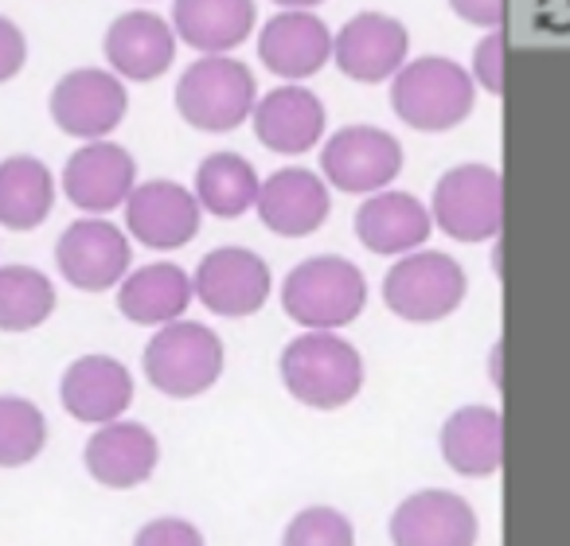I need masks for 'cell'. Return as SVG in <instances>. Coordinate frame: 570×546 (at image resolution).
Listing matches in <instances>:
<instances>
[{
    "label": "cell",
    "mask_w": 570,
    "mask_h": 546,
    "mask_svg": "<svg viewBox=\"0 0 570 546\" xmlns=\"http://www.w3.org/2000/svg\"><path fill=\"white\" fill-rule=\"evenodd\" d=\"M364 356L341 332H302L277 356L285 395L309 410H344L364 390Z\"/></svg>",
    "instance_id": "6da1fadb"
},
{
    "label": "cell",
    "mask_w": 570,
    "mask_h": 546,
    "mask_svg": "<svg viewBox=\"0 0 570 546\" xmlns=\"http://www.w3.org/2000/svg\"><path fill=\"white\" fill-rule=\"evenodd\" d=\"M367 278L356 261L341 254H317L297 261L282 281L285 317L305 332H341L364 312Z\"/></svg>",
    "instance_id": "7a4b0ae2"
},
{
    "label": "cell",
    "mask_w": 570,
    "mask_h": 546,
    "mask_svg": "<svg viewBox=\"0 0 570 546\" xmlns=\"http://www.w3.org/2000/svg\"><path fill=\"white\" fill-rule=\"evenodd\" d=\"M476 82L445 56H419L391 79V110L414 133H450L473 113Z\"/></svg>",
    "instance_id": "3957f363"
},
{
    "label": "cell",
    "mask_w": 570,
    "mask_h": 546,
    "mask_svg": "<svg viewBox=\"0 0 570 546\" xmlns=\"http://www.w3.org/2000/svg\"><path fill=\"white\" fill-rule=\"evenodd\" d=\"M141 364L153 390L176 398V403H188V398L207 395L223 379L227 348L215 328L199 325V320H176V325L153 332Z\"/></svg>",
    "instance_id": "277c9868"
},
{
    "label": "cell",
    "mask_w": 570,
    "mask_h": 546,
    "mask_svg": "<svg viewBox=\"0 0 570 546\" xmlns=\"http://www.w3.org/2000/svg\"><path fill=\"white\" fill-rule=\"evenodd\" d=\"M254 106L250 67L230 56H199L176 82V113L199 133H230L254 118Z\"/></svg>",
    "instance_id": "5b68a950"
},
{
    "label": "cell",
    "mask_w": 570,
    "mask_h": 546,
    "mask_svg": "<svg viewBox=\"0 0 570 546\" xmlns=\"http://www.w3.org/2000/svg\"><path fill=\"white\" fill-rule=\"evenodd\" d=\"M465 294V269L442 250H414L406 258H395V266L383 278V305L406 325H438L453 317Z\"/></svg>",
    "instance_id": "8992f818"
},
{
    "label": "cell",
    "mask_w": 570,
    "mask_h": 546,
    "mask_svg": "<svg viewBox=\"0 0 570 546\" xmlns=\"http://www.w3.org/2000/svg\"><path fill=\"white\" fill-rule=\"evenodd\" d=\"M430 219L453 242H489L504 219V180L492 165H458L442 172L430 196Z\"/></svg>",
    "instance_id": "52a82bcc"
},
{
    "label": "cell",
    "mask_w": 570,
    "mask_h": 546,
    "mask_svg": "<svg viewBox=\"0 0 570 546\" xmlns=\"http://www.w3.org/2000/svg\"><path fill=\"white\" fill-rule=\"evenodd\" d=\"M403 172V145L380 126H344L321 145V176L348 196H380Z\"/></svg>",
    "instance_id": "ba28073f"
},
{
    "label": "cell",
    "mask_w": 570,
    "mask_h": 546,
    "mask_svg": "<svg viewBox=\"0 0 570 546\" xmlns=\"http://www.w3.org/2000/svg\"><path fill=\"white\" fill-rule=\"evenodd\" d=\"M129 261H134L129 235L121 227H114L110 219H98V215L71 222L56 242L59 278L71 289H79V294L118 289L129 274Z\"/></svg>",
    "instance_id": "9c48e42d"
},
{
    "label": "cell",
    "mask_w": 570,
    "mask_h": 546,
    "mask_svg": "<svg viewBox=\"0 0 570 546\" xmlns=\"http://www.w3.org/2000/svg\"><path fill=\"white\" fill-rule=\"evenodd\" d=\"M191 286H196V301L207 312L223 320H246L269 301L274 274L262 254L246 250V246H219L199 258Z\"/></svg>",
    "instance_id": "30bf717a"
},
{
    "label": "cell",
    "mask_w": 570,
    "mask_h": 546,
    "mask_svg": "<svg viewBox=\"0 0 570 546\" xmlns=\"http://www.w3.org/2000/svg\"><path fill=\"white\" fill-rule=\"evenodd\" d=\"M48 110H51V121H56L67 137H79L82 145L106 141V137L126 121L129 95H126V82L114 71L79 67V71H67L63 79L51 87Z\"/></svg>",
    "instance_id": "8fae6325"
},
{
    "label": "cell",
    "mask_w": 570,
    "mask_h": 546,
    "mask_svg": "<svg viewBox=\"0 0 570 546\" xmlns=\"http://www.w3.org/2000/svg\"><path fill=\"white\" fill-rule=\"evenodd\" d=\"M391 546H476L481 515L461 492L419 488L391 512Z\"/></svg>",
    "instance_id": "7c38bea8"
},
{
    "label": "cell",
    "mask_w": 570,
    "mask_h": 546,
    "mask_svg": "<svg viewBox=\"0 0 570 546\" xmlns=\"http://www.w3.org/2000/svg\"><path fill=\"white\" fill-rule=\"evenodd\" d=\"M411 56V32L403 20L387 12H356L341 32L333 36V59L352 82H391L406 67Z\"/></svg>",
    "instance_id": "4fadbf2b"
},
{
    "label": "cell",
    "mask_w": 570,
    "mask_h": 546,
    "mask_svg": "<svg viewBox=\"0 0 570 546\" xmlns=\"http://www.w3.org/2000/svg\"><path fill=\"white\" fill-rule=\"evenodd\" d=\"M137 188V160L118 141H87L67 157L63 196L87 215H110L126 207Z\"/></svg>",
    "instance_id": "5bb4252c"
},
{
    "label": "cell",
    "mask_w": 570,
    "mask_h": 546,
    "mask_svg": "<svg viewBox=\"0 0 570 546\" xmlns=\"http://www.w3.org/2000/svg\"><path fill=\"white\" fill-rule=\"evenodd\" d=\"M204 207L180 180H145L126 199V230L149 250H180L199 235Z\"/></svg>",
    "instance_id": "9a60e30c"
},
{
    "label": "cell",
    "mask_w": 570,
    "mask_h": 546,
    "mask_svg": "<svg viewBox=\"0 0 570 546\" xmlns=\"http://www.w3.org/2000/svg\"><path fill=\"white\" fill-rule=\"evenodd\" d=\"M134 375L114 356H79L59 375V403L75 421L98 429L121 421L134 406Z\"/></svg>",
    "instance_id": "2e32d148"
},
{
    "label": "cell",
    "mask_w": 570,
    "mask_h": 546,
    "mask_svg": "<svg viewBox=\"0 0 570 546\" xmlns=\"http://www.w3.org/2000/svg\"><path fill=\"white\" fill-rule=\"evenodd\" d=\"M82 468L95 484L110 492H129L153 480L160 468V441L149 426L141 421H110L98 426L82 445Z\"/></svg>",
    "instance_id": "e0dca14e"
},
{
    "label": "cell",
    "mask_w": 570,
    "mask_h": 546,
    "mask_svg": "<svg viewBox=\"0 0 570 546\" xmlns=\"http://www.w3.org/2000/svg\"><path fill=\"white\" fill-rule=\"evenodd\" d=\"M254 211H258L262 227L274 235L309 238L328 222L333 196H328L325 176L313 168H282V172L262 180Z\"/></svg>",
    "instance_id": "ac0fdd59"
},
{
    "label": "cell",
    "mask_w": 570,
    "mask_h": 546,
    "mask_svg": "<svg viewBox=\"0 0 570 546\" xmlns=\"http://www.w3.org/2000/svg\"><path fill=\"white\" fill-rule=\"evenodd\" d=\"M250 121H254V137H258L269 152L302 157V152H313L325 141L328 113H325V102H321L309 87L285 82V87H274L269 95L258 98Z\"/></svg>",
    "instance_id": "d6986e66"
},
{
    "label": "cell",
    "mask_w": 570,
    "mask_h": 546,
    "mask_svg": "<svg viewBox=\"0 0 570 546\" xmlns=\"http://www.w3.org/2000/svg\"><path fill=\"white\" fill-rule=\"evenodd\" d=\"M258 59L285 82H305L333 59V32L317 12H277L258 32Z\"/></svg>",
    "instance_id": "ffe728a7"
},
{
    "label": "cell",
    "mask_w": 570,
    "mask_h": 546,
    "mask_svg": "<svg viewBox=\"0 0 570 546\" xmlns=\"http://www.w3.org/2000/svg\"><path fill=\"white\" fill-rule=\"evenodd\" d=\"M106 63L121 82H153L173 67L176 32L165 17L145 9H129L106 28Z\"/></svg>",
    "instance_id": "44dd1931"
},
{
    "label": "cell",
    "mask_w": 570,
    "mask_h": 546,
    "mask_svg": "<svg viewBox=\"0 0 570 546\" xmlns=\"http://www.w3.org/2000/svg\"><path fill=\"white\" fill-rule=\"evenodd\" d=\"M434 230L430 207L411 191H380L367 196L356 211V238L380 258H406L422 250Z\"/></svg>",
    "instance_id": "7402d4cb"
},
{
    "label": "cell",
    "mask_w": 570,
    "mask_h": 546,
    "mask_svg": "<svg viewBox=\"0 0 570 546\" xmlns=\"http://www.w3.org/2000/svg\"><path fill=\"white\" fill-rule=\"evenodd\" d=\"M196 301L191 274L176 261H149L126 274L118 286V312L141 328H165L184 320Z\"/></svg>",
    "instance_id": "603a6c76"
},
{
    "label": "cell",
    "mask_w": 570,
    "mask_h": 546,
    "mask_svg": "<svg viewBox=\"0 0 570 546\" xmlns=\"http://www.w3.org/2000/svg\"><path fill=\"white\" fill-rule=\"evenodd\" d=\"M442 460L465 480H489L504 465V421L492 406H458L438 434Z\"/></svg>",
    "instance_id": "cb8c5ba5"
},
{
    "label": "cell",
    "mask_w": 570,
    "mask_h": 546,
    "mask_svg": "<svg viewBox=\"0 0 570 546\" xmlns=\"http://www.w3.org/2000/svg\"><path fill=\"white\" fill-rule=\"evenodd\" d=\"M168 24L199 56H230L254 32V0H173Z\"/></svg>",
    "instance_id": "d4e9b609"
},
{
    "label": "cell",
    "mask_w": 570,
    "mask_h": 546,
    "mask_svg": "<svg viewBox=\"0 0 570 546\" xmlns=\"http://www.w3.org/2000/svg\"><path fill=\"white\" fill-rule=\"evenodd\" d=\"M56 207V176L40 157L0 160V227L4 230H36Z\"/></svg>",
    "instance_id": "484cf974"
},
{
    "label": "cell",
    "mask_w": 570,
    "mask_h": 546,
    "mask_svg": "<svg viewBox=\"0 0 570 546\" xmlns=\"http://www.w3.org/2000/svg\"><path fill=\"white\" fill-rule=\"evenodd\" d=\"M258 172L243 152H207L196 168V199L215 219H238L258 203Z\"/></svg>",
    "instance_id": "4316f807"
},
{
    "label": "cell",
    "mask_w": 570,
    "mask_h": 546,
    "mask_svg": "<svg viewBox=\"0 0 570 546\" xmlns=\"http://www.w3.org/2000/svg\"><path fill=\"white\" fill-rule=\"evenodd\" d=\"M56 312V286L36 266H0V332H36Z\"/></svg>",
    "instance_id": "83f0119b"
},
{
    "label": "cell",
    "mask_w": 570,
    "mask_h": 546,
    "mask_svg": "<svg viewBox=\"0 0 570 546\" xmlns=\"http://www.w3.org/2000/svg\"><path fill=\"white\" fill-rule=\"evenodd\" d=\"M48 449V418L24 395H0V468H24Z\"/></svg>",
    "instance_id": "f1b7e54d"
},
{
    "label": "cell",
    "mask_w": 570,
    "mask_h": 546,
    "mask_svg": "<svg viewBox=\"0 0 570 546\" xmlns=\"http://www.w3.org/2000/svg\"><path fill=\"white\" fill-rule=\"evenodd\" d=\"M282 546H356V523L328 504H309L285 523Z\"/></svg>",
    "instance_id": "f546056e"
},
{
    "label": "cell",
    "mask_w": 570,
    "mask_h": 546,
    "mask_svg": "<svg viewBox=\"0 0 570 546\" xmlns=\"http://www.w3.org/2000/svg\"><path fill=\"white\" fill-rule=\"evenodd\" d=\"M134 546H207L204 530L184 515H157L134 535Z\"/></svg>",
    "instance_id": "4dcf8cb0"
},
{
    "label": "cell",
    "mask_w": 570,
    "mask_h": 546,
    "mask_svg": "<svg viewBox=\"0 0 570 546\" xmlns=\"http://www.w3.org/2000/svg\"><path fill=\"white\" fill-rule=\"evenodd\" d=\"M469 75L481 90L489 95H500L504 90V36L489 32L473 51V63H469Z\"/></svg>",
    "instance_id": "1f68e13d"
},
{
    "label": "cell",
    "mask_w": 570,
    "mask_h": 546,
    "mask_svg": "<svg viewBox=\"0 0 570 546\" xmlns=\"http://www.w3.org/2000/svg\"><path fill=\"white\" fill-rule=\"evenodd\" d=\"M24 63H28V40H24V32H20L17 20L0 17V87L17 79V75L24 71Z\"/></svg>",
    "instance_id": "d6a6232c"
},
{
    "label": "cell",
    "mask_w": 570,
    "mask_h": 546,
    "mask_svg": "<svg viewBox=\"0 0 570 546\" xmlns=\"http://www.w3.org/2000/svg\"><path fill=\"white\" fill-rule=\"evenodd\" d=\"M450 9L458 12L465 24L489 28V32H497L500 20H504V0H450Z\"/></svg>",
    "instance_id": "836d02e7"
},
{
    "label": "cell",
    "mask_w": 570,
    "mask_h": 546,
    "mask_svg": "<svg viewBox=\"0 0 570 546\" xmlns=\"http://www.w3.org/2000/svg\"><path fill=\"white\" fill-rule=\"evenodd\" d=\"M274 4H282L285 12H309V9H317L321 0H274Z\"/></svg>",
    "instance_id": "e575fe53"
}]
</instances>
